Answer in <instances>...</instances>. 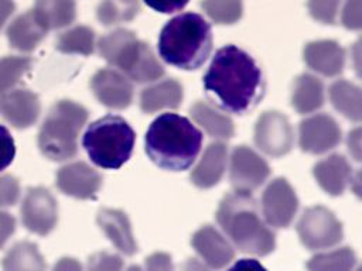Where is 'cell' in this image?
I'll use <instances>...</instances> for the list:
<instances>
[{
  "label": "cell",
  "mask_w": 362,
  "mask_h": 271,
  "mask_svg": "<svg viewBox=\"0 0 362 271\" xmlns=\"http://www.w3.org/2000/svg\"><path fill=\"white\" fill-rule=\"evenodd\" d=\"M255 143L267 155H286L294 144V131L290 120L280 112H264L255 126Z\"/></svg>",
  "instance_id": "cell-10"
},
{
  "label": "cell",
  "mask_w": 362,
  "mask_h": 271,
  "mask_svg": "<svg viewBox=\"0 0 362 271\" xmlns=\"http://www.w3.org/2000/svg\"><path fill=\"white\" fill-rule=\"evenodd\" d=\"M127 271H143L139 265H130L129 268H127Z\"/></svg>",
  "instance_id": "cell-47"
},
{
  "label": "cell",
  "mask_w": 362,
  "mask_h": 271,
  "mask_svg": "<svg viewBox=\"0 0 362 271\" xmlns=\"http://www.w3.org/2000/svg\"><path fill=\"white\" fill-rule=\"evenodd\" d=\"M98 48L107 64L137 83L153 82L164 75V68L153 49L130 30L117 28L107 32L99 40Z\"/></svg>",
  "instance_id": "cell-5"
},
{
  "label": "cell",
  "mask_w": 362,
  "mask_h": 271,
  "mask_svg": "<svg viewBox=\"0 0 362 271\" xmlns=\"http://www.w3.org/2000/svg\"><path fill=\"white\" fill-rule=\"evenodd\" d=\"M191 246L204 263L214 270L223 268L235 257L233 246L211 224L199 227L192 234Z\"/></svg>",
  "instance_id": "cell-17"
},
{
  "label": "cell",
  "mask_w": 362,
  "mask_h": 271,
  "mask_svg": "<svg viewBox=\"0 0 362 271\" xmlns=\"http://www.w3.org/2000/svg\"><path fill=\"white\" fill-rule=\"evenodd\" d=\"M202 133L184 116L160 114L148 127L144 148L148 158L167 171H185L197 159Z\"/></svg>",
  "instance_id": "cell-2"
},
{
  "label": "cell",
  "mask_w": 362,
  "mask_h": 271,
  "mask_svg": "<svg viewBox=\"0 0 362 271\" xmlns=\"http://www.w3.org/2000/svg\"><path fill=\"white\" fill-rule=\"evenodd\" d=\"M33 14L47 30H58L74 23L76 4L74 0H35Z\"/></svg>",
  "instance_id": "cell-24"
},
{
  "label": "cell",
  "mask_w": 362,
  "mask_h": 271,
  "mask_svg": "<svg viewBox=\"0 0 362 271\" xmlns=\"http://www.w3.org/2000/svg\"><path fill=\"white\" fill-rule=\"evenodd\" d=\"M182 271H209V270L197 258H188L182 265Z\"/></svg>",
  "instance_id": "cell-46"
},
{
  "label": "cell",
  "mask_w": 362,
  "mask_h": 271,
  "mask_svg": "<svg viewBox=\"0 0 362 271\" xmlns=\"http://www.w3.org/2000/svg\"><path fill=\"white\" fill-rule=\"evenodd\" d=\"M33 59L28 56H3L0 58V95L11 90L23 76L30 71Z\"/></svg>",
  "instance_id": "cell-32"
},
{
  "label": "cell",
  "mask_w": 362,
  "mask_h": 271,
  "mask_svg": "<svg viewBox=\"0 0 362 271\" xmlns=\"http://www.w3.org/2000/svg\"><path fill=\"white\" fill-rule=\"evenodd\" d=\"M86 271H122L123 260L117 254L98 251L88 258Z\"/></svg>",
  "instance_id": "cell-35"
},
{
  "label": "cell",
  "mask_w": 362,
  "mask_h": 271,
  "mask_svg": "<svg viewBox=\"0 0 362 271\" xmlns=\"http://www.w3.org/2000/svg\"><path fill=\"white\" fill-rule=\"evenodd\" d=\"M52 271H83L81 263L76 258L72 257H62L59 258L54 267Z\"/></svg>",
  "instance_id": "cell-44"
},
{
  "label": "cell",
  "mask_w": 362,
  "mask_h": 271,
  "mask_svg": "<svg viewBox=\"0 0 362 271\" xmlns=\"http://www.w3.org/2000/svg\"><path fill=\"white\" fill-rule=\"evenodd\" d=\"M16 230V219L8 212L0 210V248L7 243Z\"/></svg>",
  "instance_id": "cell-41"
},
{
  "label": "cell",
  "mask_w": 362,
  "mask_h": 271,
  "mask_svg": "<svg viewBox=\"0 0 362 271\" xmlns=\"http://www.w3.org/2000/svg\"><path fill=\"white\" fill-rule=\"evenodd\" d=\"M228 159L226 144L216 141L206 147L199 162L191 172V182L201 188L208 189L215 186L223 176Z\"/></svg>",
  "instance_id": "cell-21"
},
{
  "label": "cell",
  "mask_w": 362,
  "mask_h": 271,
  "mask_svg": "<svg viewBox=\"0 0 362 271\" xmlns=\"http://www.w3.org/2000/svg\"><path fill=\"white\" fill-rule=\"evenodd\" d=\"M298 209L296 191L286 178L273 179L262 195V215L269 226L288 227Z\"/></svg>",
  "instance_id": "cell-11"
},
{
  "label": "cell",
  "mask_w": 362,
  "mask_h": 271,
  "mask_svg": "<svg viewBox=\"0 0 362 271\" xmlns=\"http://www.w3.org/2000/svg\"><path fill=\"white\" fill-rule=\"evenodd\" d=\"M317 183L328 195L339 196L352 183V167L344 155L332 154L318 161L313 168Z\"/></svg>",
  "instance_id": "cell-20"
},
{
  "label": "cell",
  "mask_w": 362,
  "mask_h": 271,
  "mask_svg": "<svg viewBox=\"0 0 362 271\" xmlns=\"http://www.w3.org/2000/svg\"><path fill=\"white\" fill-rule=\"evenodd\" d=\"M202 82L206 95L222 110L235 114L255 109L266 90L263 72L255 58L232 44L215 52Z\"/></svg>",
  "instance_id": "cell-1"
},
{
  "label": "cell",
  "mask_w": 362,
  "mask_h": 271,
  "mask_svg": "<svg viewBox=\"0 0 362 271\" xmlns=\"http://www.w3.org/2000/svg\"><path fill=\"white\" fill-rule=\"evenodd\" d=\"M20 198V183L13 175H0V207H8L17 203Z\"/></svg>",
  "instance_id": "cell-36"
},
{
  "label": "cell",
  "mask_w": 362,
  "mask_h": 271,
  "mask_svg": "<svg viewBox=\"0 0 362 271\" xmlns=\"http://www.w3.org/2000/svg\"><path fill=\"white\" fill-rule=\"evenodd\" d=\"M300 148L308 154H322L341 141V128L328 114H314L301 120L298 127Z\"/></svg>",
  "instance_id": "cell-13"
},
{
  "label": "cell",
  "mask_w": 362,
  "mask_h": 271,
  "mask_svg": "<svg viewBox=\"0 0 362 271\" xmlns=\"http://www.w3.org/2000/svg\"><path fill=\"white\" fill-rule=\"evenodd\" d=\"M216 222L242 253L263 257L276 248V234L260 217L250 192L228 193L219 203Z\"/></svg>",
  "instance_id": "cell-3"
},
{
  "label": "cell",
  "mask_w": 362,
  "mask_h": 271,
  "mask_svg": "<svg viewBox=\"0 0 362 271\" xmlns=\"http://www.w3.org/2000/svg\"><path fill=\"white\" fill-rule=\"evenodd\" d=\"M95 31L86 25H76L61 32L55 48L62 54L90 55L95 51Z\"/></svg>",
  "instance_id": "cell-29"
},
{
  "label": "cell",
  "mask_w": 362,
  "mask_h": 271,
  "mask_svg": "<svg viewBox=\"0 0 362 271\" xmlns=\"http://www.w3.org/2000/svg\"><path fill=\"white\" fill-rule=\"evenodd\" d=\"M342 25L348 30H359L361 23V0H346L342 14H341Z\"/></svg>",
  "instance_id": "cell-38"
},
{
  "label": "cell",
  "mask_w": 362,
  "mask_h": 271,
  "mask_svg": "<svg viewBox=\"0 0 362 271\" xmlns=\"http://www.w3.org/2000/svg\"><path fill=\"white\" fill-rule=\"evenodd\" d=\"M96 222L110 243L124 255L137 253L139 246L134 240L132 224L127 215L119 209L102 207L96 215Z\"/></svg>",
  "instance_id": "cell-19"
},
{
  "label": "cell",
  "mask_w": 362,
  "mask_h": 271,
  "mask_svg": "<svg viewBox=\"0 0 362 271\" xmlns=\"http://www.w3.org/2000/svg\"><path fill=\"white\" fill-rule=\"evenodd\" d=\"M140 13V0H102L98 4V20L105 25L133 20Z\"/></svg>",
  "instance_id": "cell-31"
},
{
  "label": "cell",
  "mask_w": 362,
  "mask_h": 271,
  "mask_svg": "<svg viewBox=\"0 0 362 271\" xmlns=\"http://www.w3.org/2000/svg\"><path fill=\"white\" fill-rule=\"evenodd\" d=\"M20 212L24 227L38 236L49 234L58 223L57 200L42 186H33L25 192Z\"/></svg>",
  "instance_id": "cell-9"
},
{
  "label": "cell",
  "mask_w": 362,
  "mask_h": 271,
  "mask_svg": "<svg viewBox=\"0 0 362 271\" xmlns=\"http://www.w3.org/2000/svg\"><path fill=\"white\" fill-rule=\"evenodd\" d=\"M16 4L13 0H0V30L4 27L8 17L14 13Z\"/></svg>",
  "instance_id": "cell-45"
},
{
  "label": "cell",
  "mask_w": 362,
  "mask_h": 271,
  "mask_svg": "<svg viewBox=\"0 0 362 271\" xmlns=\"http://www.w3.org/2000/svg\"><path fill=\"white\" fill-rule=\"evenodd\" d=\"M305 64L324 76H337L345 66V49L332 40L311 41L304 47Z\"/></svg>",
  "instance_id": "cell-18"
},
{
  "label": "cell",
  "mask_w": 362,
  "mask_h": 271,
  "mask_svg": "<svg viewBox=\"0 0 362 271\" xmlns=\"http://www.w3.org/2000/svg\"><path fill=\"white\" fill-rule=\"evenodd\" d=\"M301 244L308 250H321L338 244L344 237L342 223L325 206L305 209L297 222Z\"/></svg>",
  "instance_id": "cell-8"
},
{
  "label": "cell",
  "mask_w": 362,
  "mask_h": 271,
  "mask_svg": "<svg viewBox=\"0 0 362 271\" xmlns=\"http://www.w3.org/2000/svg\"><path fill=\"white\" fill-rule=\"evenodd\" d=\"M182 86L175 79H164L144 88L140 93V109L154 113L163 109H177L182 102Z\"/></svg>",
  "instance_id": "cell-23"
},
{
  "label": "cell",
  "mask_w": 362,
  "mask_h": 271,
  "mask_svg": "<svg viewBox=\"0 0 362 271\" xmlns=\"http://www.w3.org/2000/svg\"><path fill=\"white\" fill-rule=\"evenodd\" d=\"M329 100L337 112L352 121H359L362 117V95L361 89L345 79L335 80L328 90Z\"/></svg>",
  "instance_id": "cell-28"
},
{
  "label": "cell",
  "mask_w": 362,
  "mask_h": 271,
  "mask_svg": "<svg viewBox=\"0 0 362 271\" xmlns=\"http://www.w3.org/2000/svg\"><path fill=\"white\" fill-rule=\"evenodd\" d=\"M346 144H348V150L352 154V157L356 161H359L361 159V128L359 127H356L355 130H352L348 134Z\"/></svg>",
  "instance_id": "cell-43"
},
{
  "label": "cell",
  "mask_w": 362,
  "mask_h": 271,
  "mask_svg": "<svg viewBox=\"0 0 362 271\" xmlns=\"http://www.w3.org/2000/svg\"><path fill=\"white\" fill-rule=\"evenodd\" d=\"M136 133L120 116L107 114L92 121L82 145L93 164L105 169H117L132 157Z\"/></svg>",
  "instance_id": "cell-6"
},
{
  "label": "cell",
  "mask_w": 362,
  "mask_h": 271,
  "mask_svg": "<svg viewBox=\"0 0 362 271\" xmlns=\"http://www.w3.org/2000/svg\"><path fill=\"white\" fill-rule=\"evenodd\" d=\"M226 271H267L257 260L253 258H242L233 263Z\"/></svg>",
  "instance_id": "cell-42"
},
{
  "label": "cell",
  "mask_w": 362,
  "mask_h": 271,
  "mask_svg": "<svg viewBox=\"0 0 362 271\" xmlns=\"http://www.w3.org/2000/svg\"><path fill=\"white\" fill-rule=\"evenodd\" d=\"M3 271H45L47 263L37 244L23 240L13 244L1 260Z\"/></svg>",
  "instance_id": "cell-27"
},
{
  "label": "cell",
  "mask_w": 362,
  "mask_h": 271,
  "mask_svg": "<svg viewBox=\"0 0 362 271\" xmlns=\"http://www.w3.org/2000/svg\"><path fill=\"white\" fill-rule=\"evenodd\" d=\"M150 8L163 13L170 14L175 11H181L189 0H143Z\"/></svg>",
  "instance_id": "cell-40"
},
{
  "label": "cell",
  "mask_w": 362,
  "mask_h": 271,
  "mask_svg": "<svg viewBox=\"0 0 362 271\" xmlns=\"http://www.w3.org/2000/svg\"><path fill=\"white\" fill-rule=\"evenodd\" d=\"M47 32L48 31L37 21L31 10L17 16L6 31L10 47L21 52L34 51L45 38Z\"/></svg>",
  "instance_id": "cell-22"
},
{
  "label": "cell",
  "mask_w": 362,
  "mask_h": 271,
  "mask_svg": "<svg viewBox=\"0 0 362 271\" xmlns=\"http://www.w3.org/2000/svg\"><path fill=\"white\" fill-rule=\"evenodd\" d=\"M41 103L28 89H11L0 95V116L14 128H28L38 120Z\"/></svg>",
  "instance_id": "cell-16"
},
{
  "label": "cell",
  "mask_w": 362,
  "mask_h": 271,
  "mask_svg": "<svg viewBox=\"0 0 362 271\" xmlns=\"http://www.w3.org/2000/svg\"><path fill=\"white\" fill-rule=\"evenodd\" d=\"M16 157L14 140L4 126L0 124V171L6 169Z\"/></svg>",
  "instance_id": "cell-37"
},
{
  "label": "cell",
  "mask_w": 362,
  "mask_h": 271,
  "mask_svg": "<svg viewBox=\"0 0 362 271\" xmlns=\"http://www.w3.org/2000/svg\"><path fill=\"white\" fill-rule=\"evenodd\" d=\"M342 0H308L307 7L311 17L322 24H335Z\"/></svg>",
  "instance_id": "cell-34"
},
{
  "label": "cell",
  "mask_w": 362,
  "mask_h": 271,
  "mask_svg": "<svg viewBox=\"0 0 362 271\" xmlns=\"http://www.w3.org/2000/svg\"><path fill=\"white\" fill-rule=\"evenodd\" d=\"M191 117L199 124L211 137L228 140L235 134V126L229 116L219 112L208 102L198 100L189 109Z\"/></svg>",
  "instance_id": "cell-25"
},
{
  "label": "cell",
  "mask_w": 362,
  "mask_h": 271,
  "mask_svg": "<svg viewBox=\"0 0 362 271\" xmlns=\"http://www.w3.org/2000/svg\"><path fill=\"white\" fill-rule=\"evenodd\" d=\"M90 90L98 102L109 109H126L133 100V85L130 79L110 68L95 72L90 79Z\"/></svg>",
  "instance_id": "cell-14"
},
{
  "label": "cell",
  "mask_w": 362,
  "mask_h": 271,
  "mask_svg": "<svg viewBox=\"0 0 362 271\" xmlns=\"http://www.w3.org/2000/svg\"><path fill=\"white\" fill-rule=\"evenodd\" d=\"M100 174L83 161L66 164L57 172L58 189L76 199H93L100 189Z\"/></svg>",
  "instance_id": "cell-15"
},
{
  "label": "cell",
  "mask_w": 362,
  "mask_h": 271,
  "mask_svg": "<svg viewBox=\"0 0 362 271\" xmlns=\"http://www.w3.org/2000/svg\"><path fill=\"white\" fill-rule=\"evenodd\" d=\"M270 175L269 164L252 148L239 145L232 151L229 179L235 191L252 192Z\"/></svg>",
  "instance_id": "cell-12"
},
{
  "label": "cell",
  "mask_w": 362,
  "mask_h": 271,
  "mask_svg": "<svg viewBox=\"0 0 362 271\" xmlns=\"http://www.w3.org/2000/svg\"><path fill=\"white\" fill-rule=\"evenodd\" d=\"M201 6L216 24H235L243 14L242 0H202Z\"/></svg>",
  "instance_id": "cell-33"
},
{
  "label": "cell",
  "mask_w": 362,
  "mask_h": 271,
  "mask_svg": "<svg viewBox=\"0 0 362 271\" xmlns=\"http://www.w3.org/2000/svg\"><path fill=\"white\" fill-rule=\"evenodd\" d=\"M88 110L74 100H59L48 112L38 131V148L51 161H65L78 152V136Z\"/></svg>",
  "instance_id": "cell-7"
},
{
  "label": "cell",
  "mask_w": 362,
  "mask_h": 271,
  "mask_svg": "<svg viewBox=\"0 0 362 271\" xmlns=\"http://www.w3.org/2000/svg\"><path fill=\"white\" fill-rule=\"evenodd\" d=\"M291 104L301 114L318 110L324 104V85L321 79L311 73L297 76L291 92Z\"/></svg>",
  "instance_id": "cell-26"
},
{
  "label": "cell",
  "mask_w": 362,
  "mask_h": 271,
  "mask_svg": "<svg viewBox=\"0 0 362 271\" xmlns=\"http://www.w3.org/2000/svg\"><path fill=\"white\" fill-rule=\"evenodd\" d=\"M144 271H174L171 255L164 251L150 254L144 261Z\"/></svg>",
  "instance_id": "cell-39"
},
{
  "label": "cell",
  "mask_w": 362,
  "mask_h": 271,
  "mask_svg": "<svg viewBox=\"0 0 362 271\" xmlns=\"http://www.w3.org/2000/svg\"><path fill=\"white\" fill-rule=\"evenodd\" d=\"M356 254L351 247H341L328 253L313 255L307 263L308 271H352Z\"/></svg>",
  "instance_id": "cell-30"
},
{
  "label": "cell",
  "mask_w": 362,
  "mask_h": 271,
  "mask_svg": "<svg viewBox=\"0 0 362 271\" xmlns=\"http://www.w3.org/2000/svg\"><path fill=\"white\" fill-rule=\"evenodd\" d=\"M158 54L170 65L194 71L204 65L212 51L209 23L197 13H182L161 28Z\"/></svg>",
  "instance_id": "cell-4"
}]
</instances>
